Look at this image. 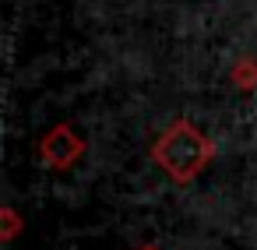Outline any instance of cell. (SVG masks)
<instances>
[{
	"mask_svg": "<svg viewBox=\"0 0 257 250\" xmlns=\"http://www.w3.org/2000/svg\"><path fill=\"white\" fill-rule=\"evenodd\" d=\"M152 159L155 166L173 180V183H190L197 180V173L208 169V162L215 159V141L190 120H176L169 131H162V138L152 145Z\"/></svg>",
	"mask_w": 257,
	"mask_h": 250,
	"instance_id": "obj_1",
	"label": "cell"
},
{
	"mask_svg": "<svg viewBox=\"0 0 257 250\" xmlns=\"http://www.w3.org/2000/svg\"><path fill=\"white\" fill-rule=\"evenodd\" d=\"M81 155H85V141H81L67 123L53 127V131L39 141V159H43L50 169H67V166H74Z\"/></svg>",
	"mask_w": 257,
	"mask_h": 250,
	"instance_id": "obj_2",
	"label": "cell"
},
{
	"mask_svg": "<svg viewBox=\"0 0 257 250\" xmlns=\"http://www.w3.org/2000/svg\"><path fill=\"white\" fill-rule=\"evenodd\" d=\"M18 229H22V222H18L15 208H4V239H15V236H18Z\"/></svg>",
	"mask_w": 257,
	"mask_h": 250,
	"instance_id": "obj_3",
	"label": "cell"
},
{
	"mask_svg": "<svg viewBox=\"0 0 257 250\" xmlns=\"http://www.w3.org/2000/svg\"><path fill=\"white\" fill-rule=\"evenodd\" d=\"M138 250H162L159 243H145V246H138Z\"/></svg>",
	"mask_w": 257,
	"mask_h": 250,
	"instance_id": "obj_4",
	"label": "cell"
}]
</instances>
